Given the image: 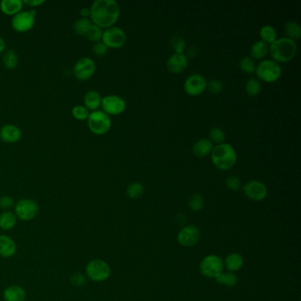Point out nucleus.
Returning <instances> with one entry per match:
<instances>
[{
	"mask_svg": "<svg viewBox=\"0 0 301 301\" xmlns=\"http://www.w3.org/2000/svg\"><path fill=\"white\" fill-rule=\"evenodd\" d=\"M89 9V19L101 28L114 26L120 18V5L114 0H96Z\"/></svg>",
	"mask_w": 301,
	"mask_h": 301,
	"instance_id": "f257e3e1",
	"label": "nucleus"
},
{
	"mask_svg": "<svg viewBox=\"0 0 301 301\" xmlns=\"http://www.w3.org/2000/svg\"><path fill=\"white\" fill-rule=\"evenodd\" d=\"M213 164L217 169L227 170L235 165L237 162V152L235 149L229 143H221L213 147L211 151Z\"/></svg>",
	"mask_w": 301,
	"mask_h": 301,
	"instance_id": "f03ea898",
	"label": "nucleus"
},
{
	"mask_svg": "<svg viewBox=\"0 0 301 301\" xmlns=\"http://www.w3.org/2000/svg\"><path fill=\"white\" fill-rule=\"evenodd\" d=\"M298 46L295 41L288 37L277 38L270 44L269 51L276 62H288L292 60L297 53Z\"/></svg>",
	"mask_w": 301,
	"mask_h": 301,
	"instance_id": "7ed1b4c3",
	"label": "nucleus"
},
{
	"mask_svg": "<svg viewBox=\"0 0 301 301\" xmlns=\"http://www.w3.org/2000/svg\"><path fill=\"white\" fill-rule=\"evenodd\" d=\"M87 121L90 132L97 136H104L112 128L111 117L100 110L90 112Z\"/></svg>",
	"mask_w": 301,
	"mask_h": 301,
	"instance_id": "20e7f679",
	"label": "nucleus"
},
{
	"mask_svg": "<svg viewBox=\"0 0 301 301\" xmlns=\"http://www.w3.org/2000/svg\"><path fill=\"white\" fill-rule=\"evenodd\" d=\"M255 74L262 81L274 82L282 74V68L278 62L273 59H264L255 67Z\"/></svg>",
	"mask_w": 301,
	"mask_h": 301,
	"instance_id": "39448f33",
	"label": "nucleus"
},
{
	"mask_svg": "<svg viewBox=\"0 0 301 301\" xmlns=\"http://www.w3.org/2000/svg\"><path fill=\"white\" fill-rule=\"evenodd\" d=\"M110 276L111 268L104 260L94 259L86 266V277L94 282H104Z\"/></svg>",
	"mask_w": 301,
	"mask_h": 301,
	"instance_id": "423d86ee",
	"label": "nucleus"
},
{
	"mask_svg": "<svg viewBox=\"0 0 301 301\" xmlns=\"http://www.w3.org/2000/svg\"><path fill=\"white\" fill-rule=\"evenodd\" d=\"M36 11L32 9L29 11H21L12 16L11 26L17 33H27L35 26Z\"/></svg>",
	"mask_w": 301,
	"mask_h": 301,
	"instance_id": "0eeeda50",
	"label": "nucleus"
},
{
	"mask_svg": "<svg viewBox=\"0 0 301 301\" xmlns=\"http://www.w3.org/2000/svg\"><path fill=\"white\" fill-rule=\"evenodd\" d=\"M39 206L36 201L25 198L16 202L14 205V214L19 220L31 221L38 215Z\"/></svg>",
	"mask_w": 301,
	"mask_h": 301,
	"instance_id": "6e6552de",
	"label": "nucleus"
},
{
	"mask_svg": "<svg viewBox=\"0 0 301 301\" xmlns=\"http://www.w3.org/2000/svg\"><path fill=\"white\" fill-rule=\"evenodd\" d=\"M224 261L218 255H209L202 259L200 271L204 277L216 278L224 271Z\"/></svg>",
	"mask_w": 301,
	"mask_h": 301,
	"instance_id": "1a4fd4ad",
	"label": "nucleus"
},
{
	"mask_svg": "<svg viewBox=\"0 0 301 301\" xmlns=\"http://www.w3.org/2000/svg\"><path fill=\"white\" fill-rule=\"evenodd\" d=\"M102 42L108 48L119 49L125 45L127 42V35L122 28L112 26L104 30Z\"/></svg>",
	"mask_w": 301,
	"mask_h": 301,
	"instance_id": "9d476101",
	"label": "nucleus"
},
{
	"mask_svg": "<svg viewBox=\"0 0 301 301\" xmlns=\"http://www.w3.org/2000/svg\"><path fill=\"white\" fill-rule=\"evenodd\" d=\"M96 63L92 58L83 57L74 64L73 74L78 81H85L93 77L96 73Z\"/></svg>",
	"mask_w": 301,
	"mask_h": 301,
	"instance_id": "9b49d317",
	"label": "nucleus"
},
{
	"mask_svg": "<svg viewBox=\"0 0 301 301\" xmlns=\"http://www.w3.org/2000/svg\"><path fill=\"white\" fill-rule=\"evenodd\" d=\"M101 106L103 112L109 116L120 115L126 110L127 104L122 97L117 95H109L102 98Z\"/></svg>",
	"mask_w": 301,
	"mask_h": 301,
	"instance_id": "f8f14e48",
	"label": "nucleus"
},
{
	"mask_svg": "<svg viewBox=\"0 0 301 301\" xmlns=\"http://www.w3.org/2000/svg\"><path fill=\"white\" fill-rule=\"evenodd\" d=\"M243 193L246 196L254 201H261L266 198L268 189L264 183L256 179L247 181L243 187Z\"/></svg>",
	"mask_w": 301,
	"mask_h": 301,
	"instance_id": "ddd939ff",
	"label": "nucleus"
},
{
	"mask_svg": "<svg viewBox=\"0 0 301 301\" xmlns=\"http://www.w3.org/2000/svg\"><path fill=\"white\" fill-rule=\"evenodd\" d=\"M201 240V232L195 225H186L178 232L177 240L183 247H191L195 246Z\"/></svg>",
	"mask_w": 301,
	"mask_h": 301,
	"instance_id": "4468645a",
	"label": "nucleus"
},
{
	"mask_svg": "<svg viewBox=\"0 0 301 301\" xmlns=\"http://www.w3.org/2000/svg\"><path fill=\"white\" fill-rule=\"evenodd\" d=\"M207 87L206 78L200 74H193L185 79L184 89L190 96H199L203 93Z\"/></svg>",
	"mask_w": 301,
	"mask_h": 301,
	"instance_id": "2eb2a0df",
	"label": "nucleus"
},
{
	"mask_svg": "<svg viewBox=\"0 0 301 301\" xmlns=\"http://www.w3.org/2000/svg\"><path fill=\"white\" fill-rule=\"evenodd\" d=\"M21 130L13 124H6L0 128V139L4 143L13 144L21 139Z\"/></svg>",
	"mask_w": 301,
	"mask_h": 301,
	"instance_id": "dca6fc26",
	"label": "nucleus"
},
{
	"mask_svg": "<svg viewBox=\"0 0 301 301\" xmlns=\"http://www.w3.org/2000/svg\"><path fill=\"white\" fill-rule=\"evenodd\" d=\"M167 68L173 74H180L187 67V57L185 53H173L167 60Z\"/></svg>",
	"mask_w": 301,
	"mask_h": 301,
	"instance_id": "f3484780",
	"label": "nucleus"
},
{
	"mask_svg": "<svg viewBox=\"0 0 301 301\" xmlns=\"http://www.w3.org/2000/svg\"><path fill=\"white\" fill-rule=\"evenodd\" d=\"M17 247L14 240L7 235H0V256L10 258L15 255Z\"/></svg>",
	"mask_w": 301,
	"mask_h": 301,
	"instance_id": "a211bd4d",
	"label": "nucleus"
},
{
	"mask_svg": "<svg viewBox=\"0 0 301 301\" xmlns=\"http://www.w3.org/2000/svg\"><path fill=\"white\" fill-rule=\"evenodd\" d=\"M23 3L21 0H3L0 2V10L4 15L14 16L22 11Z\"/></svg>",
	"mask_w": 301,
	"mask_h": 301,
	"instance_id": "6ab92c4d",
	"label": "nucleus"
},
{
	"mask_svg": "<svg viewBox=\"0 0 301 301\" xmlns=\"http://www.w3.org/2000/svg\"><path fill=\"white\" fill-rule=\"evenodd\" d=\"M3 297L5 301H24L27 294L21 286H10L4 290Z\"/></svg>",
	"mask_w": 301,
	"mask_h": 301,
	"instance_id": "aec40b11",
	"label": "nucleus"
},
{
	"mask_svg": "<svg viewBox=\"0 0 301 301\" xmlns=\"http://www.w3.org/2000/svg\"><path fill=\"white\" fill-rule=\"evenodd\" d=\"M102 98L103 97H101L100 94L96 90H89L86 93L83 98L84 106L91 112L97 111L102 104Z\"/></svg>",
	"mask_w": 301,
	"mask_h": 301,
	"instance_id": "412c9836",
	"label": "nucleus"
},
{
	"mask_svg": "<svg viewBox=\"0 0 301 301\" xmlns=\"http://www.w3.org/2000/svg\"><path fill=\"white\" fill-rule=\"evenodd\" d=\"M212 150V142L207 138L198 140L193 146V153L198 157L207 156L211 153Z\"/></svg>",
	"mask_w": 301,
	"mask_h": 301,
	"instance_id": "4be33fe9",
	"label": "nucleus"
},
{
	"mask_svg": "<svg viewBox=\"0 0 301 301\" xmlns=\"http://www.w3.org/2000/svg\"><path fill=\"white\" fill-rule=\"evenodd\" d=\"M243 265V257L238 253H232L224 259V266H225L230 272L234 273L236 271H240Z\"/></svg>",
	"mask_w": 301,
	"mask_h": 301,
	"instance_id": "5701e85b",
	"label": "nucleus"
},
{
	"mask_svg": "<svg viewBox=\"0 0 301 301\" xmlns=\"http://www.w3.org/2000/svg\"><path fill=\"white\" fill-rule=\"evenodd\" d=\"M92 25V21L90 20V19L81 17L74 21V25H73V30L77 35L86 36Z\"/></svg>",
	"mask_w": 301,
	"mask_h": 301,
	"instance_id": "b1692460",
	"label": "nucleus"
},
{
	"mask_svg": "<svg viewBox=\"0 0 301 301\" xmlns=\"http://www.w3.org/2000/svg\"><path fill=\"white\" fill-rule=\"evenodd\" d=\"M268 52H269V44L262 40H259L253 43L250 50L252 58H255V59H262L264 57H266Z\"/></svg>",
	"mask_w": 301,
	"mask_h": 301,
	"instance_id": "393cba45",
	"label": "nucleus"
},
{
	"mask_svg": "<svg viewBox=\"0 0 301 301\" xmlns=\"http://www.w3.org/2000/svg\"><path fill=\"white\" fill-rule=\"evenodd\" d=\"M17 223V217L14 213L4 211L0 214V228L4 231L12 230Z\"/></svg>",
	"mask_w": 301,
	"mask_h": 301,
	"instance_id": "a878e982",
	"label": "nucleus"
},
{
	"mask_svg": "<svg viewBox=\"0 0 301 301\" xmlns=\"http://www.w3.org/2000/svg\"><path fill=\"white\" fill-rule=\"evenodd\" d=\"M2 61L6 69H15L19 64V57L14 50L10 49V50H4V54L2 57Z\"/></svg>",
	"mask_w": 301,
	"mask_h": 301,
	"instance_id": "bb28decb",
	"label": "nucleus"
},
{
	"mask_svg": "<svg viewBox=\"0 0 301 301\" xmlns=\"http://www.w3.org/2000/svg\"><path fill=\"white\" fill-rule=\"evenodd\" d=\"M216 282L219 284L221 286H226V287H234L238 284V277L236 276L235 273L233 272H222L219 276H217L216 278Z\"/></svg>",
	"mask_w": 301,
	"mask_h": 301,
	"instance_id": "cd10ccee",
	"label": "nucleus"
},
{
	"mask_svg": "<svg viewBox=\"0 0 301 301\" xmlns=\"http://www.w3.org/2000/svg\"><path fill=\"white\" fill-rule=\"evenodd\" d=\"M285 33H286L288 38L292 40H299L301 37V26L297 21L289 20L285 25Z\"/></svg>",
	"mask_w": 301,
	"mask_h": 301,
	"instance_id": "c85d7f7f",
	"label": "nucleus"
},
{
	"mask_svg": "<svg viewBox=\"0 0 301 301\" xmlns=\"http://www.w3.org/2000/svg\"><path fill=\"white\" fill-rule=\"evenodd\" d=\"M260 36L262 38V41L265 43H273L276 39L278 38V34L277 31L275 29V27L271 25H264L260 29Z\"/></svg>",
	"mask_w": 301,
	"mask_h": 301,
	"instance_id": "c756f323",
	"label": "nucleus"
},
{
	"mask_svg": "<svg viewBox=\"0 0 301 301\" xmlns=\"http://www.w3.org/2000/svg\"><path fill=\"white\" fill-rule=\"evenodd\" d=\"M246 92L251 97H255L262 91V83L256 78H250L245 85Z\"/></svg>",
	"mask_w": 301,
	"mask_h": 301,
	"instance_id": "7c9ffc66",
	"label": "nucleus"
},
{
	"mask_svg": "<svg viewBox=\"0 0 301 301\" xmlns=\"http://www.w3.org/2000/svg\"><path fill=\"white\" fill-rule=\"evenodd\" d=\"M144 193V186L140 182H133L127 188V194L133 200L139 199Z\"/></svg>",
	"mask_w": 301,
	"mask_h": 301,
	"instance_id": "2f4dec72",
	"label": "nucleus"
},
{
	"mask_svg": "<svg viewBox=\"0 0 301 301\" xmlns=\"http://www.w3.org/2000/svg\"><path fill=\"white\" fill-rule=\"evenodd\" d=\"M170 45L173 49L175 53H184V51L186 50V42L180 35H172L170 39Z\"/></svg>",
	"mask_w": 301,
	"mask_h": 301,
	"instance_id": "473e14b6",
	"label": "nucleus"
},
{
	"mask_svg": "<svg viewBox=\"0 0 301 301\" xmlns=\"http://www.w3.org/2000/svg\"><path fill=\"white\" fill-rule=\"evenodd\" d=\"M188 206L190 209L194 212L201 211V209L204 207V199L201 196L200 193H194L192 196L190 197L188 201Z\"/></svg>",
	"mask_w": 301,
	"mask_h": 301,
	"instance_id": "72a5a7b5",
	"label": "nucleus"
},
{
	"mask_svg": "<svg viewBox=\"0 0 301 301\" xmlns=\"http://www.w3.org/2000/svg\"><path fill=\"white\" fill-rule=\"evenodd\" d=\"M103 33H104L103 28H101L100 27H98L97 25L93 24L85 37L88 39L89 41H90V42H92V43H97V42L102 41Z\"/></svg>",
	"mask_w": 301,
	"mask_h": 301,
	"instance_id": "f704fd0d",
	"label": "nucleus"
},
{
	"mask_svg": "<svg viewBox=\"0 0 301 301\" xmlns=\"http://www.w3.org/2000/svg\"><path fill=\"white\" fill-rule=\"evenodd\" d=\"M89 112L84 105H75L72 109V115L78 121H85L89 116Z\"/></svg>",
	"mask_w": 301,
	"mask_h": 301,
	"instance_id": "c9c22d12",
	"label": "nucleus"
},
{
	"mask_svg": "<svg viewBox=\"0 0 301 301\" xmlns=\"http://www.w3.org/2000/svg\"><path fill=\"white\" fill-rule=\"evenodd\" d=\"M209 138L211 142L217 144H221V143H224L225 141V134H224V130L221 128L218 127H213L209 133Z\"/></svg>",
	"mask_w": 301,
	"mask_h": 301,
	"instance_id": "e433bc0d",
	"label": "nucleus"
},
{
	"mask_svg": "<svg viewBox=\"0 0 301 301\" xmlns=\"http://www.w3.org/2000/svg\"><path fill=\"white\" fill-rule=\"evenodd\" d=\"M240 69L242 70L245 73L247 74H253L255 71V63L254 59L251 57L245 56L240 59Z\"/></svg>",
	"mask_w": 301,
	"mask_h": 301,
	"instance_id": "4c0bfd02",
	"label": "nucleus"
},
{
	"mask_svg": "<svg viewBox=\"0 0 301 301\" xmlns=\"http://www.w3.org/2000/svg\"><path fill=\"white\" fill-rule=\"evenodd\" d=\"M206 89H208L211 94L216 95L222 92V90L224 89V83L218 79H211L210 81H207Z\"/></svg>",
	"mask_w": 301,
	"mask_h": 301,
	"instance_id": "58836bf2",
	"label": "nucleus"
},
{
	"mask_svg": "<svg viewBox=\"0 0 301 301\" xmlns=\"http://www.w3.org/2000/svg\"><path fill=\"white\" fill-rule=\"evenodd\" d=\"M87 283V277L81 272H75L70 278V284L74 287H82Z\"/></svg>",
	"mask_w": 301,
	"mask_h": 301,
	"instance_id": "ea45409f",
	"label": "nucleus"
},
{
	"mask_svg": "<svg viewBox=\"0 0 301 301\" xmlns=\"http://www.w3.org/2000/svg\"><path fill=\"white\" fill-rule=\"evenodd\" d=\"M225 185L228 189L232 191H239L241 188V181L240 178L234 175H231L226 178Z\"/></svg>",
	"mask_w": 301,
	"mask_h": 301,
	"instance_id": "a19ab883",
	"label": "nucleus"
},
{
	"mask_svg": "<svg viewBox=\"0 0 301 301\" xmlns=\"http://www.w3.org/2000/svg\"><path fill=\"white\" fill-rule=\"evenodd\" d=\"M15 202L12 197L8 195L0 197V209L4 211H10V209L14 207Z\"/></svg>",
	"mask_w": 301,
	"mask_h": 301,
	"instance_id": "79ce46f5",
	"label": "nucleus"
},
{
	"mask_svg": "<svg viewBox=\"0 0 301 301\" xmlns=\"http://www.w3.org/2000/svg\"><path fill=\"white\" fill-rule=\"evenodd\" d=\"M108 47L106 46L102 41H100V42H97L93 44L92 53L97 57H103L108 52Z\"/></svg>",
	"mask_w": 301,
	"mask_h": 301,
	"instance_id": "37998d69",
	"label": "nucleus"
},
{
	"mask_svg": "<svg viewBox=\"0 0 301 301\" xmlns=\"http://www.w3.org/2000/svg\"><path fill=\"white\" fill-rule=\"evenodd\" d=\"M22 3L29 7L35 8L39 7L40 5L44 4L45 1L44 0H24L22 1Z\"/></svg>",
	"mask_w": 301,
	"mask_h": 301,
	"instance_id": "c03bdc74",
	"label": "nucleus"
},
{
	"mask_svg": "<svg viewBox=\"0 0 301 301\" xmlns=\"http://www.w3.org/2000/svg\"><path fill=\"white\" fill-rule=\"evenodd\" d=\"M197 54H198V48L196 46H194V45H192V46L188 47V49L186 50V54L185 56L188 58H194V57H196Z\"/></svg>",
	"mask_w": 301,
	"mask_h": 301,
	"instance_id": "a18cd8bd",
	"label": "nucleus"
},
{
	"mask_svg": "<svg viewBox=\"0 0 301 301\" xmlns=\"http://www.w3.org/2000/svg\"><path fill=\"white\" fill-rule=\"evenodd\" d=\"M80 14H81V18H89L90 16V9L88 7H83L80 11Z\"/></svg>",
	"mask_w": 301,
	"mask_h": 301,
	"instance_id": "49530a36",
	"label": "nucleus"
},
{
	"mask_svg": "<svg viewBox=\"0 0 301 301\" xmlns=\"http://www.w3.org/2000/svg\"><path fill=\"white\" fill-rule=\"evenodd\" d=\"M5 47H6V45H5V42H4V39L0 36V54L4 53V51L5 50Z\"/></svg>",
	"mask_w": 301,
	"mask_h": 301,
	"instance_id": "de8ad7c7",
	"label": "nucleus"
}]
</instances>
